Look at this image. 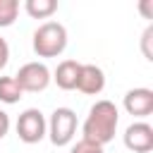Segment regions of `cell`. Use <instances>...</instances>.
<instances>
[{
    "instance_id": "9a60e30c",
    "label": "cell",
    "mask_w": 153,
    "mask_h": 153,
    "mask_svg": "<svg viewBox=\"0 0 153 153\" xmlns=\"http://www.w3.org/2000/svg\"><path fill=\"white\" fill-rule=\"evenodd\" d=\"M7 60H10V45L5 38H0V69L7 65Z\"/></svg>"
},
{
    "instance_id": "7a4b0ae2",
    "label": "cell",
    "mask_w": 153,
    "mask_h": 153,
    "mask_svg": "<svg viewBox=\"0 0 153 153\" xmlns=\"http://www.w3.org/2000/svg\"><path fill=\"white\" fill-rule=\"evenodd\" d=\"M67 48V29L60 22H45L33 31V53L38 57H57Z\"/></svg>"
},
{
    "instance_id": "8992f818",
    "label": "cell",
    "mask_w": 153,
    "mask_h": 153,
    "mask_svg": "<svg viewBox=\"0 0 153 153\" xmlns=\"http://www.w3.org/2000/svg\"><path fill=\"white\" fill-rule=\"evenodd\" d=\"M124 146L134 153L153 151V127L148 122H134L124 129Z\"/></svg>"
},
{
    "instance_id": "8fae6325",
    "label": "cell",
    "mask_w": 153,
    "mask_h": 153,
    "mask_svg": "<svg viewBox=\"0 0 153 153\" xmlns=\"http://www.w3.org/2000/svg\"><path fill=\"white\" fill-rule=\"evenodd\" d=\"M22 93L24 91L19 88V84H17L14 76H0V100L2 103L12 105V103H17L22 98Z\"/></svg>"
},
{
    "instance_id": "30bf717a",
    "label": "cell",
    "mask_w": 153,
    "mask_h": 153,
    "mask_svg": "<svg viewBox=\"0 0 153 153\" xmlns=\"http://www.w3.org/2000/svg\"><path fill=\"white\" fill-rule=\"evenodd\" d=\"M24 10L33 19H48L57 12V0H26Z\"/></svg>"
},
{
    "instance_id": "ba28073f",
    "label": "cell",
    "mask_w": 153,
    "mask_h": 153,
    "mask_svg": "<svg viewBox=\"0 0 153 153\" xmlns=\"http://www.w3.org/2000/svg\"><path fill=\"white\" fill-rule=\"evenodd\" d=\"M76 88L86 96H98L105 88V74L100 67L96 65H81L79 69V79H76Z\"/></svg>"
},
{
    "instance_id": "4fadbf2b",
    "label": "cell",
    "mask_w": 153,
    "mask_h": 153,
    "mask_svg": "<svg viewBox=\"0 0 153 153\" xmlns=\"http://www.w3.org/2000/svg\"><path fill=\"white\" fill-rule=\"evenodd\" d=\"M69 153H105V151H103V146H98V143H91V141L81 139V141H76V143L72 146V151H69Z\"/></svg>"
},
{
    "instance_id": "7c38bea8",
    "label": "cell",
    "mask_w": 153,
    "mask_h": 153,
    "mask_svg": "<svg viewBox=\"0 0 153 153\" xmlns=\"http://www.w3.org/2000/svg\"><path fill=\"white\" fill-rule=\"evenodd\" d=\"M19 12V2L17 0H0V29L12 26Z\"/></svg>"
},
{
    "instance_id": "5b68a950",
    "label": "cell",
    "mask_w": 153,
    "mask_h": 153,
    "mask_svg": "<svg viewBox=\"0 0 153 153\" xmlns=\"http://www.w3.org/2000/svg\"><path fill=\"white\" fill-rule=\"evenodd\" d=\"M17 84L22 91H29V93H38V91H45L48 84H50V69L43 65V62H26L19 67V72L14 74Z\"/></svg>"
},
{
    "instance_id": "3957f363",
    "label": "cell",
    "mask_w": 153,
    "mask_h": 153,
    "mask_svg": "<svg viewBox=\"0 0 153 153\" xmlns=\"http://www.w3.org/2000/svg\"><path fill=\"white\" fill-rule=\"evenodd\" d=\"M76 112L72 108H55L48 122V134L53 146H67L76 134Z\"/></svg>"
},
{
    "instance_id": "6da1fadb",
    "label": "cell",
    "mask_w": 153,
    "mask_h": 153,
    "mask_svg": "<svg viewBox=\"0 0 153 153\" xmlns=\"http://www.w3.org/2000/svg\"><path fill=\"white\" fill-rule=\"evenodd\" d=\"M117 124H120V110L112 100H96L88 110V117L81 127L86 141L91 143H98V146H105L115 139V131H117Z\"/></svg>"
},
{
    "instance_id": "52a82bcc",
    "label": "cell",
    "mask_w": 153,
    "mask_h": 153,
    "mask_svg": "<svg viewBox=\"0 0 153 153\" xmlns=\"http://www.w3.org/2000/svg\"><path fill=\"white\" fill-rule=\"evenodd\" d=\"M124 110L134 117H148L153 112V91L151 88H129L124 93Z\"/></svg>"
},
{
    "instance_id": "5bb4252c",
    "label": "cell",
    "mask_w": 153,
    "mask_h": 153,
    "mask_svg": "<svg viewBox=\"0 0 153 153\" xmlns=\"http://www.w3.org/2000/svg\"><path fill=\"white\" fill-rule=\"evenodd\" d=\"M151 43H153V26H148V29L143 31V36H141V50H143V57H146V60H153V48H151Z\"/></svg>"
},
{
    "instance_id": "2e32d148",
    "label": "cell",
    "mask_w": 153,
    "mask_h": 153,
    "mask_svg": "<svg viewBox=\"0 0 153 153\" xmlns=\"http://www.w3.org/2000/svg\"><path fill=\"white\" fill-rule=\"evenodd\" d=\"M7 131H10V115L5 110H0V139H5Z\"/></svg>"
},
{
    "instance_id": "e0dca14e",
    "label": "cell",
    "mask_w": 153,
    "mask_h": 153,
    "mask_svg": "<svg viewBox=\"0 0 153 153\" xmlns=\"http://www.w3.org/2000/svg\"><path fill=\"white\" fill-rule=\"evenodd\" d=\"M151 7H153V0H143V2L139 5V10L143 12V17H146V19H153V17H151Z\"/></svg>"
},
{
    "instance_id": "277c9868",
    "label": "cell",
    "mask_w": 153,
    "mask_h": 153,
    "mask_svg": "<svg viewBox=\"0 0 153 153\" xmlns=\"http://www.w3.org/2000/svg\"><path fill=\"white\" fill-rule=\"evenodd\" d=\"M48 131V122L38 108H29L17 120V136L24 143H38Z\"/></svg>"
},
{
    "instance_id": "9c48e42d",
    "label": "cell",
    "mask_w": 153,
    "mask_h": 153,
    "mask_svg": "<svg viewBox=\"0 0 153 153\" xmlns=\"http://www.w3.org/2000/svg\"><path fill=\"white\" fill-rule=\"evenodd\" d=\"M79 69H81V62H76V60H62V62L55 67V72H53L50 79H53L62 91H72V88H76Z\"/></svg>"
}]
</instances>
